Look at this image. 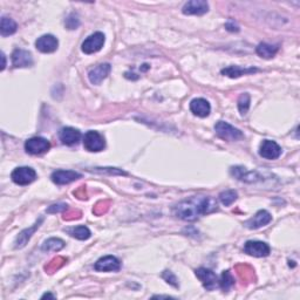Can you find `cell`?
I'll use <instances>...</instances> for the list:
<instances>
[{
    "label": "cell",
    "instance_id": "obj_1",
    "mask_svg": "<svg viewBox=\"0 0 300 300\" xmlns=\"http://www.w3.org/2000/svg\"><path fill=\"white\" fill-rule=\"evenodd\" d=\"M217 209H218V205L212 197L194 196L176 205L174 208V213L181 219L194 222L198 219L201 216L216 211Z\"/></svg>",
    "mask_w": 300,
    "mask_h": 300
},
{
    "label": "cell",
    "instance_id": "obj_2",
    "mask_svg": "<svg viewBox=\"0 0 300 300\" xmlns=\"http://www.w3.org/2000/svg\"><path fill=\"white\" fill-rule=\"evenodd\" d=\"M215 130L216 134L218 135L222 139H225V141L233 142L244 137V134L242 133L239 129L235 128V127L225 121L217 122L215 125Z\"/></svg>",
    "mask_w": 300,
    "mask_h": 300
},
{
    "label": "cell",
    "instance_id": "obj_3",
    "mask_svg": "<svg viewBox=\"0 0 300 300\" xmlns=\"http://www.w3.org/2000/svg\"><path fill=\"white\" fill-rule=\"evenodd\" d=\"M11 178L18 186H28L35 181L36 172L31 167H19L12 171Z\"/></svg>",
    "mask_w": 300,
    "mask_h": 300
},
{
    "label": "cell",
    "instance_id": "obj_4",
    "mask_svg": "<svg viewBox=\"0 0 300 300\" xmlns=\"http://www.w3.org/2000/svg\"><path fill=\"white\" fill-rule=\"evenodd\" d=\"M84 147L92 153H98V151L105 149V138L98 131L89 130L84 136Z\"/></svg>",
    "mask_w": 300,
    "mask_h": 300
},
{
    "label": "cell",
    "instance_id": "obj_5",
    "mask_svg": "<svg viewBox=\"0 0 300 300\" xmlns=\"http://www.w3.org/2000/svg\"><path fill=\"white\" fill-rule=\"evenodd\" d=\"M105 41L106 36L104 33L101 32L94 33V34L89 35L88 38L82 43L81 46L82 52H84L85 54H93V53H96L104 47Z\"/></svg>",
    "mask_w": 300,
    "mask_h": 300
},
{
    "label": "cell",
    "instance_id": "obj_6",
    "mask_svg": "<svg viewBox=\"0 0 300 300\" xmlns=\"http://www.w3.org/2000/svg\"><path fill=\"white\" fill-rule=\"evenodd\" d=\"M51 148V143L44 137H32L25 142V150L31 155H40L46 153Z\"/></svg>",
    "mask_w": 300,
    "mask_h": 300
},
{
    "label": "cell",
    "instance_id": "obj_7",
    "mask_svg": "<svg viewBox=\"0 0 300 300\" xmlns=\"http://www.w3.org/2000/svg\"><path fill=\"white\" fill-rule=\"evenodd\" d=\"M244 252L246 254H249V256L262 258L268 257L271 252V249L268 244L264 243V242L249 241L246 242L244 245Z\"/></svg>",
    "mask_w": 300,
    "mask_h": 300
},
{
    "label": "cell",
    "instance_id": "obj_8",
    "mask_svg": "<svg viewBox=\"0 0 300 300\" xmlns=\"http://www.w3.org/2000/svg\"><path fill=\"white\" fill-rule=\"evenodd\" d=\"M195 274L196 277L199 279L201 283H202L204 289H207L208 291L215 290L217 287V284H218V278H217L216 274L213 273L211 270L199 268L195 271Z\"/></svg>",
    "mask_w": 300,
    "mask_h": 300
},
{
    "label": "cell",
    "instance_id": "obj_9",
    "mask_svg": "<svg viewBox=\"0 0 300 300\" xmlns=\"http://www.w3.org/2000/svg\"><path fill=\"white\" fill-rule=\"evenodd\" d=\"M259 155L266 159H277L282 155V148L277 142L271 139H264L261 143Z\"/></svg>",
    "mask_w": 300,
    "mask_h": 300
},
{
    "label": "cell",
    "instance_id": "obj_10",
    "mask_svg": "<svg viewBox=\"0 0 300 300\" xmlns=\"http://www.w3.org/2000/svg\"><path fill=\"white\" fill-rule=\"evenodd\" d=\"M209 4L205 0H190L184 4L182 8L183 14L186 15H203L208 13Z\"/></svg>",
    "mask_w": 300,
    "mask_h": 300
},
{
    "label": "cell",
    "instance_id": "obj_11",
    "mask_svg": "<svg viewBox=\"0 0 300 300\" xmlns=\"http://www.w3.org/2000/svg\"><path fill=\"white\" fill-rule=\"evenodd\" d=\"M35 47L41 53H53L59 47V41L54 35L45 34L36 39Z\"/></svg>",
    "mask_w": 300,
    "mask_h": 300
},
{
    "label": "cell",
    "instance_id": "obj_12",
    "mask_svg": "<svg viewBox=\"0 0 300 300\" xmlns=\"http://www.w3.org/2000/svg\"><path fill=\"white\" fill-rule=\"evenodd\" d=\"M51 178L53 183L57 186H65V184L72 183L74 181L81 178V174L73 170H56L52 174Z\"/></svg>",
    "mask_w": 300,
    "mask_h": 300
},
{
    "label": "cell",
    "instance_id": "obj_13",
    "mask_svg": "<svg viewBox=\"0 0 300 300\" xmlns=\"http://www.w3.org/2000/svg\"><path fill=\"white\" fill-rule=\"evenodd\" d=\"M271 221H272V216H271V213L269 211L259 210L252 217V218L246 221L244 225L248 229L256 230V229H259V228L265 227V225H268Z\"/></svg>",
    "mask_w": 300,
    "mask_h": 300
},
{
    "label": "cell",
    "instance_id": "obj_14",
    "mask_svg": "<svg viewBox=\"0 0 300 300\" xmlns=\"http://www.w3.org/2000/svg\"><path fill=\"white\" fill-rule=\"evenodd\" d=\"M12 65L15 68H26L33 66V56L28 51L25 49H15L12 53Z\"/></svg>",
    "mask_w": 300,
    "mask_h": 300
},
{
    "label": "cell",
    "instance_id": "obj_15",
    "mask_svg": "<svg viewBox=\"0 0 300 300\" xmlns=\"http://www.w3.org/2000/svg\"><path fill=\"white\" fill-rule=\"evenodd\" d=\"M94 269L100 272H109V271H118L121 269V263L114 256L102 257L95 263Z\"/></svg>",
    "mask_w": 300,
    "mask_h": 300
},
{
    "label": "cell",
    "instance_id": "obj_16",
    "mask_svg": "<svg viewBox=\"0 0 300 300\" xmlns=\"http://www.w3.org/2000/svg\"><path fill=\"white\" fill-rule=\"evenodd\" d=\"M110 71H112V66L109 64H101L88 73V79L93 85H100L109 75Z\"/></svg>",
    "mask_w": 300,
    "mask_h": 300
},
{
    "label": "cell",
    "instance_id": "obj_17",
    "mask_svg": "<svg viewBox=\"0 0 300 300\" xmlns=\"http://www.w3.org/2000/svg\"><path fill=\"white\" fill-rule=\"evenodd\" d=\"M230 172H231V175L235 176L237 179L243 181V182L246 183L257 182V181H259L262 178L261 175L258 174L257 171H248L246 168L243 167H232Z\"/></svg>",
    "mask_w": 300,
    "mask_h": 300
},
{
    "label": "cell",
    "instance_id": "obj_18",
    "mask_svg": "<svg viewBox=\"0 0 300 300\" xmlns=\"http://www.w3.org/2000/svg\"><path fill=\"white\" fill-rule=\"evenodd\" d=\"M190 110L192 112V114L196 115V116L207 117L210 115L211 107H210V104H209L205 98L197 97L190 102Z\"/></svg>",
    "mask_w": 300,
    "mask_h": 300
},
{
    "label": "cell",
    "instance_id": "obj_19",
    "mask_svg": "<svg viewBox=\"0 0 300 300\" xmlns=\"http://www.w3.org/2000/svg\"><path fill=\"white\" fill-rule=\"evenodd\" d=\"M59 137L64 145L73 146L80 141L81 133L77 129L72 128V127H65V128L60 130Z\"/></svg>",
    "mask_w": 300,
    "mask_h": 300
},
{
    "label": "cell",
    "instance_id": "obj_20",
    "mask_svg": "<svg viewBox=\"0 0 300 300\" xmlns=\"http://www.w3.org/2000/svg\"><path fill=\"white\" fill-rule=\"evenodd\" d=\"M43 221H44V218H40L38 222H36V223L34 225H33L32 228H28V229L24 230V231L20 232L19 235H18V237H16L15 242H14V248L15 249H22V248H24V246L27 244V242L31 239V237H32L33 233H34L36 231V230L39 229L40 224L43 223Z\"/></svg>",
    "mask_w": 300,
    "mask_h": 300
},
{
    "label": "cell",
    "instance_id": "obj_21",
    "mask_svg": "<svg viewBox=\"0 0 300 300\" xmlns=\"http://www.w3.org/2000/svg\"><path fill=\"white\" fill-rule=\"evenodd\" d=\"M256 72H258L257 68H243L241 66H230V67L222 69V74L231 77V79H237V77L246 75V74H252Z\"/></svg>",
    "mask_w": 300,
    "mask_h": 300
},
{
    "label": "cell",
    "instance_id": "obj_22",
    "mask_svg": "<svg viewBox=\"0 0 300 300\" xmlns=\"http://www.w3.org/2000/svg\"><path fill=\"white\" fill-rule=\"evenodd\" d=\"M279 47L277 45H270L266 43H262L257 46L256 52L263 59H272V57L277 54Z\"/></svg>",
    "mask_w": 300,
    "mask_h": 300
},
{
    "label": "cell",
    "instance_id": "obj_23",
    "mask_svg": "<svg viewBox=\"0 0 300 300\" xmlns=\"http://www.w3.org/2000/svg\"><path fill=\"white\" fill-rule=\"evenodd\" d=\"M16 23L13 19L8 18V16L4 15L2 18V24H0V34L3 36H8L14 34L16 32Z\"/></svg>",
    "mask_w": 300,
    "mask_h": 300
},
{
    "label": "cell",
    "instance_id": "obj_24",
    "mask_svg": "<svg viewBox=\"0 0 300 300\" xmlns=\"http://www.w3.org/2000/svg\"><path fill=\"white\" fill-rule=\"evenodd\" d=\"M65 248V242L60 238H49V239L45 241L44 244L41 245V250L45 252L54 251L57 252Z\"/></svg>",
    "mask_w": 300,
    "mask_h": 300
},
{
    "label": "cell",
    "instance_id": "obj_25",
    "mask_svg": "<svg viewBox=\"0 0 300 300\" xmlns=\"http://www.w3.org/2000/svg\"><path fill=\"white\" fill-rule=\"evenodd\" d=\"M67 232L69 236H72L73 238H76V239H79V241H87L88 238L92 236L90 230L87 227H85V225H80V227L68 229Z\"/></svg>",
    "mask_w": 300,
    "mask_h": 300
},
{
    "label": "cell",
    "instance_id": "obj_26",
    "mask_svg": "<svg viewBox=\"0 0 300 300\" xmlns=\"http://www.w3.org/2000/svg\"><path fill=\"white\" fill-rule=\"evenodd\" d=\"M218 284L221 286V289L224 291V292H228V291L231 289V287L235 285V278H233L232 273L230 272L229 270L224 271L223 273H222L221 279L218 281Z\"/></svg>",
    "mask_w": 300,
    "mask_h": 300
},
{
    "label": "cell",
    "instance_id": "obj_27",
    "mask_svg": "<svg viewBox=\"0 0 300 300\" xmlns=\"http://www.w3.org/2000/svg\"><path fill=\"white\" fill-rule=\"evenodd\" d=\"M237 196L235 190H225L219 194V201L224 207H230L237 199Z\"/></svg>",
    "mask_w": 300,
    "mask_h": 300
},
{
    "label": "cell",
    "instance_id": "obj_28",
    "mask_svg": "<svg viewBox=\"0 0 300 300\" xmlns=\"http://www.w3.org/2000/svg\"><path fill=\"white\" fill-rule=\"evenodd\" d=\"M250 101H251V98H250V95L248 93H243L239 96V98H238V109H239L242 116H244V115H246V113L249 112Z\"/></svg>",
    "mask_w": 300,
    "mask_h": 300
},
{
    "label": "cell",
    "instance_id": "obj_29",
    "mask_svg": "<svg viewBox=\"0 0 300 300\" xmlns=\"http://www.w3.org/2000/svg\"><path fill=\"white\" fill-rule=\"evenodd\" d=\"M65 25H66V27L68 28V30H76V28L79 27V25H80L79 16H77L76 14H74V13L69 14L67 16V19H66Z\"/></svg>",
    "mask_w": 300,
    "mask_h": 300
},
{
    "label": "cell",
    "instance_id": "obj_30",
    "mask_svg": "<svg viewBox=\"0 0 300 300\" xmlns=\"http://www.w3.org/2000/svg\"><path fill=\"white\" fill-rule=\"evenodd\" d=\"M162 278L168 283V284L172 285L174 287H176V289H177V287H178V281H177V278H176V276H175L174 273L171 272V271H168V270L164 271V272L162 273Z\"/></svg>",
    "mask_w": 300,
    "mask_h": 300
},
{
    "label": "cell",
    "instance_id": "obj_31",
    "mask_svg": "<svg viewBox=\"0 0 300 300\" xmlns=\"http://www.w3.org/2000/svg\"><path fill=\"white\" fill-rule=\"evenodd\" d=\"M67 209V204H54V205H51L47 209V212L48 213H54V212H60V211H64Z\"/></svg>",
    "mask_w": 300,
    "mask_h": 300
},
{
    "label": "cell",
    "instance_id": "obj_32",
    "mask_svg": "<svg viewBox=\"0 0 300 300\" xmlns=\"http://www.w3.org/2000/svg\"><path fill=\"white\" fill-rule=\"evenodd\" d=\"M225 27H227L228 30L231 31V32H238V31H239V28H238V26H236V25H232V23H228L227 25H225Z\"/></svg>",
    "mask_w": 300,
    "mask_h": 300
},
{
    "label": "cell",
    "instance_id": "obj_33",
    "mask_svg": "<svg viewBox=\"0 0 300 300\" xmlns=\"http://www.w3.org/2000/svg\"><path fill=\"white\" fill-rule=\"evenodd\" d=\"M2 59H3L2 71H4V69H5V67H6V56H5V54H4V53H2Z\"/></svg>",
    "mask_w": 300,
    "mask_h": 300
},
{
    "label": "cell",
    "instance_id": "obj_34",
    "mask_svg": "<svg viewBox=\"0 0 300 300\" xmlns=\"http://www.w3.org/2000/svg\"><path fill=\"white\" fill-rule=\"evenodd\" d=\"M41 298H43V299H44V298H52V299H54L55 297H54V295H53V294H51V293H46V294H44Z\"/></svg>",
    "mask_w": 300,
    "mask_h": 300
}]
</instances>
